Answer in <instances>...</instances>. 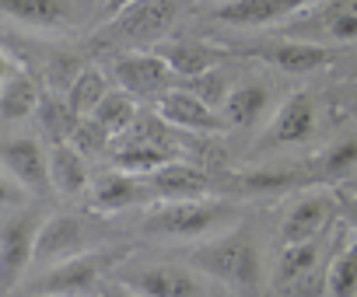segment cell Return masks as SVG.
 Masks as SVG:
<instances>
[{"mask_svg":"<svg viewBox=\"0 0 357 297\" xmlns=\"http://www.w3.org/2000/svg\"><path fill=\"white\" fill-rule=\"evenodd\" d=\"M235 220H238V207L228 200H214V196L168 200L144 214L140 231L147 238H165V241H207L238 227Z\"/></svg>","mask_w":357,"mask_h":297,"instance_id":"obj_1","label":"cell"},{"mask_svg":"<svg viewBox=\"0 0 357 297\" xmlns=\"http://www.w3.org/2000/svg\"><path fill=\"white\" fill-rule=\"evenodd\" d=\"M190 266L245 297H259L263 290V259H259L256 238L245 227H231L218 238L200 241L190 252Z\"/></svg>","mask_w":357,"mask_h":297,"instance_id":"obj_2","label":"cell"},{"mask_svg":"<svg viewBox=\"0 0 357 297\" xmlns=\"http://www.w3.org/2000/svg\"><path fill=\"white\" fill-rule=\"evenodd\" d=\"M130 259V248H88L74 259L53 262L43 276L29 283L32 294L39 297H91L102 290L105 276H112L123 262Z\"/></svg>","mask_w":357,"mask_h":297,"instance_id":"obj_3","label":"cell"},{"mask_svg":"<svg viewBox=\"0 0 357 297\" xmlns=\"http://www.w3.org/2000/svg\"><path fill=\"white\" fill-rule=\"evenodd\" d=\"M178 11H183V0H140L137 8H130L116 22H105V29L95 35V42L98 46H105V42L126 46L123 53H137L140 46L154 49L172 32Z\"/></svg>","mask_w":357,"mask_h":297,"instance_id":"obj_4","label":"cell"},{"mask_svg":"<svg viewBox=\"0 0 357 297\" xmlns=\"http://www.w3.org/2000/svg\"><path fill=\"white\" fill-rule=\"evenodd\" d=\"M46 217L39 207H15L4 210V227H0V273H4V287L11 290L29 262H36V248H39V231H43Z\"/></svg>","mask_w":357,"mask_h":297,"instance_id":"obj_5","label":"cell"},{"mask_svg":"<svg viewBox=\"0 0 357 297\" xmlns=\"http://www.w3.org/2000/svg\"><path fill=\"white\" fill-rule=\"evenodd\" d=\"M319 129V109H315V98L308 91H294L287 95L273 115L266 119L259 140L252 143V151L263 154V151H284V147H301L315 136Z\"/></svg>","mask_w":357,"mask_h":297,"instance_id":"obj_6","label":"cell"},{"mask_svg":"<svg viewBox=\"0 0 357 297\" xmlns=\"http://www.w3.org/2000/svg\"><path fill=\"white\" fill-rule=\"evenodd\" d=\"M112 276L130 290H137L140 297H207L204 273H193L175 262H144V266L123 262Z\"/></svg>","mask_w":357,"mask_h":297,"instance_id":"obj_7","label":"cell"},{"mask_svg":"<svg viewBox=\"0 0 357 297\" xmlns=\"http://www.w3.org/2000/svg\"><path fill=\"white\" fill-rule=\"evenodd\" d=\"M287 39L305 42H357V0H315V4L291 25H284Z\"/></svg>","mask_w":357,"mask_h":297,"instance_id":"obj_8","label":"cell"},{"mask_svg":"<svg viewBox=\"0 0 357 297\" xmlns=\"http://www.w3.org/2000/svg\"><path fill=\"white\" fill-rule=\"evenodd\" d=\"M336 214H340V203H336V193H329V189H312V193L294 196L280 217V227H277L280 248L319 241L329 231V224L336 220Z\"/></svg>","mask_w":357,"mask_h":297,"instance_id":"obj_9","label":"cell"},{"mask_svg":"<svg viewBox=\"0 0 357 297\" xmlns=\"http://www.w3.org/2000/svg\"><path fill=\"white\" fill-rule=\"evenodd\" d=\"M112 77L123 91H130L133 98H161L165 91L175 88V70L165 63L161 53L154 49H137V53H119L112 60Z\"/></svg>","mask_w":357,"mask_h":297,"instance_id":"obj_10","label":"cell"},{"mask_svg":"<svg viewBox=\"0 0 357 297\" xmlns=\"http://www.w3.org/2000/svg\"><path fill=\"white\" fill-rule=\"evenodd\" d=\"M252 60L280 70V74H291V77H305V74H319L326 70L336 53L333 46H319V42H305V39H273V42H256L252 49H245Z\"/></svg>","mask_w":357,"mask_h":297,"instance_id":"obj_11","label":"cell"},{"mask_svg":"<svg viewBox=\"0 0 357 297\" xmlns=\"http://www.w3.org/2000/svg\"><path fill=\"white\" fill-rule=\"evenodd\" d=\"M158 115L178 129V133H197V136H207V133H225V119L214 105H207L193 88L186 84H175L172 91H165L158 98Z\"/></svg>","mask_w":357,"mask_h":297,"instance_id":"obj_12","label":"cell"},{"mask_svg":"<svg viewBox=\"0 0 357 297\" xmlns=\"http://www.w3.org/2000/svg\"><path fill=\"white\" fill-rule=\"evenodd\" d=\"M4 172L11 182H18V189L32 193V196H46L53 189V172H50V154L36 136H8L4 140Z\"/></svg>","mask_w":357,"mask_h":297,"instance_id":"obj_13","label":"cell"},{"mask_svg":"<svg viewBox=\"0 0 357 297\" xmlns=\"http://www.w3.org/2000/svg\"><path fill=\"white\" fill-rule=\"evenodd\" d=\"M147 200H158L154 189H151V179H140V175H130V172H119V168L95 179L91 189H88V207L98 210V214H119V210L140 207Z\"/></svg>","mask_w":357,"mask_h":297,"instance_id":"obj_14","label":"cell"},{"mask_svg":"<svg viewBox=\"0 0 357 297\" xmlns=\"http://www.w3.org/2000/svg\"><path fill=\"white\" fill-rule=\"evenodd\" d=\"M312 4L315 0H225L214 11V18L231 29H263V25H280Z\"/></svg>","mask_w":357,"mask_h":297,"instance_id":"obj_15","label":"cell"},{"mask_svg":"<svg viewBox=\"0 0 357 297\" xmlns=\"http://www.w3.org/2000/svg\"><path fill=\"white\" fill-rule=\"evenodd\" d=\"M154 53H161L165 63L175 70V77L186 84L225 67V60H228L225 49H218L211 42H186V39H165L161 46H154Z\"/></svg>","mask_w":357,"mask_h":297,"instance_id":"obj_16","label":"cell"},{"mask_svg":"<svg viewBox=\"0 0 357 297\" xmlns=\"http://www.w3.org/2000/svg\"><path fill=\"white\" fill-rule=\"evenodd\" d=\"M273 109V91L263 81H235V88L228 91L225 105H221V119L231 129H252L259 126Z\"/></svg>","mask_w":357,"mask_h":297,"instance_id":"obj_17","label":"cell"},{"mask_svg":"<svg viewBox=\"0 0 357 297\" xmlns=\"http://www.w3.org/2000/svg\"><path fill=\"white\" fill-rule=\"evenodd\" d=\"M8 22L32 29V32H56L74 25L77 18V4L74 0H0Z\"/></svg>","mask_w":357,"mask_h":297,"instance_id":"obj_18","label":"cell"},{"mask_svg":"<svg viewBox=\"0 0 357 297\" xmlns=\"http://www.w3.org/2000/svg\"><path fill=\"white\" fill-rule=\"evenodd\" d=\"M81 252H88V245H84V220H77L70 214L46 217V224L39 231L36 259L39 262H63V259H74Z\"/></svg>","mask_w":357,"mask_h":297,"instance_id":"obj_19","label":"cell"},{"mask_svg":"<svg viewBox=\"0 0 357 297\" xmlns=\"http://www.w3.org/2000/svg\"><path fill=\"white\" fill-rule=\"evenodd\" d=\"M43 91L29 77V70H18L11 56H4V88H0V115L4 122H22L29 115H39Z\"/></svg>","mask_w":357,"mask_h":297,"instance_id":"obj_20","label":"cell"},{"mask_svg":"<svg viewBox=\"0 0 357 297\" xmlns=\"http://www.w3.org/2000/svg\"><path fill=\"white\" fill-rule=\"evenodd\" d=\"M319 262H322V241H308V245H284L280 255H277V273H273V283L280 290H298L305 294L308 280L319 273Z\"/></svg>","mask_w":357,"mask_h":297,"instance_id":"obj_21","label":"cell"},{"mask_svg":"<svg viewBox=\"0 0 357 297\" xmlns=\"http://www.w3.org/2000/svg\"><path fill=\"white\" fill-rule=\"evenodd\" d=\"M151 189L161 203H168V200H200V196H211V179L200 168H193L190 161H175V165L151 175Z\"/></svg>","mask_w":357,"mask_h":297,"instance_id":"obj_22","label":"cell"},{"mask_svg":"<svg viewBox=\"0 0 357 297\" xmlns=\"http://www.w3.org/2000/svg\"><path fill=\"white\" fill-rule=\"evenodd\" d=\"M50 172H53V189L60 196H81L91 189V175L84 165V154L74 143H56L50 151Z\"/></svg>","mask_w":357,"mask_h":297,"instance_id":"obj_23","label":"cell"},{"mask_svg":"<svg viewBox=\"0 0 357 297\" xmlns=\"http://www.w3.org/2000/svg\"><path fill=\"white\" fill-rule=\"evenodd\" d=\"M357 172V133H347L333 143H326L312 161V175L315 179H347Z\"/></svg>","mask_w":357,"mask_h":297,"instance_id":"obj_24","label":"cell"},{"mask_svg":"<svg viewBox=\"0 0 357 297\" xmlns=\"http://www.w3.org/2000/svg\"><path fill=\"white\" fill-rule=\"evenodd\" d=\"M109 91H112V84H109V74L102 70V67H95V63H84V70L74 77V84L63 91L67 98H70V105L77 109V115L81 119H88L105 98H109Z\"/></svg>","mask_w":357,"mask_h":297,"instance_id":"obj_25","label":"cell"},{"mask_svg":"<svg viewBox=\"0 0 357 297\" xmlns=\"http://www.w3.org/2000/svg\"><path fill=\"white\" fill-rule=\"evenodd\" d=\"M326 297H357V234L329 259L326 276H322Z\"/></svg>","mask_w":357,"mask_h":297,"instance_id":"obj_26","label":"cell"},{"mask_svg":"<svg viewBox=\"0 0 357 297\" xmlns=\"http://www.w3.org/2000/svg\"><path fill=\"white\" fill-rule=\"evenodd\" d=\"M91 119L112 136V140H119L137 119H140V109H137V98L130 95V91H123V88H112L109 91V98L91 112Z\"/></svg>","mask_w":357,"mask_h":297,"instance_id":"obj_27","label":"cell"},{"mask_svg":"<svg viewBox=\"0 0 357 297\" xmlns=\"http://www.w3.org/2000/svg\"><path fill=\"white\" fill-rule=\"evenodd\" d=\"M39 126L46 129V136L56 143H70L74 129L81 126V115L77 109L70 105L67 95H43V105H39Z\"/></svg>","mask_w":357,"mask_h":297,"instance_id":"obj_28","label":"cell"},{"mask_svg":"<svg viewBox=\"0 0 357 297\" xmlns=\"http://www.w3.org/2000/svg\"><path fill=\"white\" fill-rule=\"evenodd\" d=\"M70 143L77 147V151L84 154V158H91V154H105V151H112V136L88 115V119H81V126L74 129V136H70Z\"/></svg>","mask_w":357,"mask_h":297,"instance_id":"obj_29","label":"cell"},{"mask_svg":"<svg viewBox=\"0 0 357 297\" xmlns=\"http://www.w3.org/2000/svg\"><path fill=\"white\" fill-rule=\"evenodd\" d=\"M336 203H340V214H343V220H347V231L357 234V193H354L350 186H340V189H336Z\"/></svg>","mask_w":357,"mask_h":297,"instance_id":"obj_30","label":"cell"},{"mask_svg":"<svg viewBox=\"0 0 357 297\" xmlns=\"http://www.w3.org/2000/svg\"><path fill=\"white\" fill-rule=\"evenodd\" d=\"M98 297H140L137 290H130L126 283H119L116 276H109L105 283H102V290H98Z\"/></svg>","mask_w":357,"mask_h":297,"instance_id":"obj_31","label":"cell"},{"mask_svg":"<svg viewBox=\"0 0 357 297\" xmlns=\"http://www.w3.org/2000/svg\"><path fill=\"white\" fill-rule=\"evenodd\" d=\"M137 4H140V0H105V4H102V8H105V22H116L119 15H126V11L137 8Z\"/></svg>","mask_w":357,"mask_h":297,"instance_id":"obj_32","label":"cell"},{"mask_svg":"<svg viewBox=\"0 0 357 297\" xmlns=\"http://www.w3.org/2000/svg\"><path fill=\"white\" fill-rule=\"evenodd\" d=\"M350 115H354V119H357V105H350Z\"/></svg>","mask_w":357,"mask_h":297,"instance_id":"obj_33","label":"cell"},{"mask_svg":"<svg viewBox=\"0 0 357 297\" xmlns=\"http://www.w3.org/2000/svg\"><path fill=\"white\" fill-rule=\"evenodd\" d=\"M32 297H39V294H32Z\"/></svg>","mask_w":357,"mask_h":297,"instance_id":"obj_34","label":"cell"},{"mask_svg":"<svg viewBox=\"0 0 357 297\" xmlns=\"http://www.w3.org/2000/svg\"><path fill=\"white\" fill-rule=\"evenodd\" d=\"M102 4H105V0H102Z\"/></svg>","mask_w":357,"mask_h":297,"instance_id":"obj_35","label":"cell"},{"mask_svg":"<svg viewBox=\"0 0 357 297\" xmlns=\"http://www.w3.org/2000/svg\"><path fill=\"white\" fill-rule=\"evenodd\" d=\"M221 4H225V0H221Z\"/></svg>","mask_w":357,"mask_h":297,"instance_id":"obj_36","label":"cell"}]
</instances>
